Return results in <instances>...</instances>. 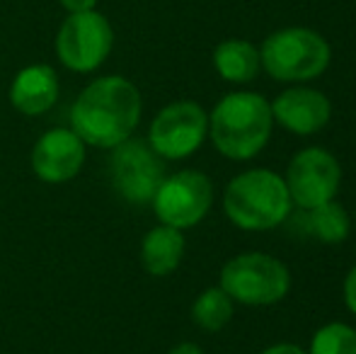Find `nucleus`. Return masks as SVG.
I'll use <instances>...</instances> for the list:
<instances>
[{
    "label": "nucleus",
    "mask_w": 356,
    "mask_h": 354,
    "mask_svg": "<svg viewBox=\"0 0 356 354\" xmlns=\"http://www.w3.org/2000/svg\"><path fill=\"white\" fill-rule=\"evenodd\" d=\"M310 354H356V330L344 323H330L315 332Z\"/></svg>",
    "instance_id": "18"
},
{
    "label": "nucleus",
    "mask_w": 356,
    "mask_h": 354,
    "mask_svg": "<svg viewBox=\"0 0 356 354\" xmlns=\"http://www.w3.org/2000/svg\"><path fill=\"white\" fill-rule=\"evenodd\" d=\"M141 119V95L122 76H104L80 92L71 109L73 131L83 143L114 148L131 138Z\"/></svg>",
    "instance_id": "1"
},
{
    "label": "nucleus",
    "mask_w": 356,
    "mask_h": 354,
    "mask_svg": "<svg viewBox=\"0 0 356 354\" xmlns=\"http://www.w3.org/2000/svg\"><path fill=\"white\" fill-rule=\"evenodd\" d=\"M259 63L277 81H313L330 66V44L313 29H282L262 44Z\"/></svg>",
    "instance_id": "4"
},
{
    "label": "nucleus",
    "mask_w": 356,
    "mask_h": 354,
    "mask_svg": "<svg viewBox=\"0 0 356 354\" xmlns=\"http://www.w3.org/2000/svg\"><path fill=\"white\" fill-rule=\"evenodd\" d=\"M10 99H13L17 112L29 114V117L49 112L58 99L56 71L51 66H44V63L22 68L13 81Z\"/></svg>",
    "instance_id": "13"
},
{
    "label": "nucleus",
    "mask_w": 356,
    "mask_h": 354,
    "mask_svg": "<svg viewBox=\"0 0 356 354\" xmlns=\"http://www.w3.org/2000/svg\"><path fill=\"white\" fill-rule=\"evenodd\" d=\"M298 221L305 233H310L323 243H342L349 236V216L334 202L305 209V214H300Z\"/></svg>",
    "instance_id": "16"
},
{
    "label": "nucleus",
    "mask_w": 356,
    "mask_h": 354,
    "mask_svg": "<svg viewBox=\"0 0 356 354\" xmlns=\"http://www.w3.org/2000/svg\"><path fill=\"white\" fill-rule=\"evenodd\" d=\"M342 170L332 153L323 148H305L296 153L286 175L291 202L300 209H313L325 202H332L339 189Z\"/></svg>",
    "instance_id": "10"
},
{
    "label": "nucleus",
    "mask_w": 356,
    "mask_h": 354,
    "mask_svg": "<svg viewBox=\"0 0 356 354\" xmlns=\"http://www.w3.org/2000/svg\"><path fill=\"white\" fill-rule=\"evenodd\" d=\"M262 354H305V352L296 345H274L269 350H264Z\"/></svg>",
    "instance_id": "21"
},
{
    "label": "nucleus",
    "mask_w": 356,
    "mask_h": 354,
    "mask_svg": "<svg viewBox=\"0 0 356 354\" xmlns=\"http://www.w3.org/2000/svg\"><path fill=\"white\" fill-rule=\"evenodd\" d=\"M291 274L277 257L264 252L238 255L220 272V289L233 301L248 306H269L289 293Z\"/></svg>",
    "instance_id": "5"
},
{
    "label": "nucleus",
    "mask_w": 356,
    "mask_h": 354,
    "mask_svg": "<svg viewBox=\"0 0 356 354\" xmlns=\"http://www.w3.org/2000/svg\"><path fill=\"white\" fill-rule=\"evenodd\" d=\"M209 119L207 112L192 99L172 102L153 119L148 134V143L160 158L177 161L187 158L202 146L207 136Z\"/></svg>",
    "instance_id": "8"
},
{
    "label": "nucleus",
    "mask_w": 356,
    "mask_h": 354,
    "mask_svg": "<svg viewBox=\"0 0 356 354\" xmlns=\"http://www.w3.org/2000/svg\"><path fill=\"white\" fill-rule=\"evenodd\" d=\"M109 172L114 189L131 204L153 202L160 182L165 179L160 156L141 138H127L124 143L114 146Z\"/></svg>",
    "instance_id": "9"
},
{
    "label": "nucleus",
    "mask_w": 356,
    "mask_h": 354,
    "mask_svg": "<svg viewBox=\"0 0 356 354\" xmlns=\"http://www.w3.org/2000/svg\"><path fill=\"white\" fill-rule=\"evenodd\" d=\"M168 354H204V352H202V347L192 345V342H182V345L172 347Z\"/></svg>",
    "instance_id": "22"
},
{
    "label": "nucleus",
    "mask_w": 356,
    "mask_h": 354,
    "mask_svg": "<svg viewBox=\"0 0 356 354\" xmlns=\"http://www.w3.org/2000/svg\"><path fill=\"white\" fill-rule=\"evenodd\" d=\"M184 255V238L179 228L172 226H158L143 238L141 246V262L145 272L153 277H165L175 272Z\"/></svg>",
    "instance_id": "14"
},
{
    "label": "nucleus",
    "mask_w": 356,
    "mask_h": 354,
    "mask_svg": "<svg viewBox=\"0 0 356 354\" xmlns=\"http://www.w3.org/2000/svg\"><path fill=\"white\" fill-rule=\"evenodd\" d=\"M330 99L310 88H291L279 95L272 104V117L289 131L308 136L330 122Z\"/></svg>",
    "instance_id": "12"
},
{
    "label": "nucleus",
    "mask_w": 356,
    "mask_h": 354,
    "mask_svg": "<svg viewBox=\"0 0 356 354\" xmlns=\"http://www.w3.org/2000/svg\"><path fill=\"white\" fill-rule=\"evenodd\" d=\"M114 44L109 19L97 10L71 13L56 34V56L75 73H90L102 66Z\"/></svg>",
    "instance_id": "6"
},
{
    "label": "nucleus",
    "mask_w": 356,
    "mask_h": 354,
    "mask_svg": "<svg viewBox=\"0 0 356 354\" xmlns=\"http://www.w3.org/2000/svg\"><path fill=\"white\" fill-rule=\"evenodd\" d=\"M85 161V143L73 129H54L37 141L32 168L44 182H68L80 172Z\"/></svg>",
    "instance_id": "11"
},
{
    "label": "nucleus",
    "mask_w": 356,
    "mask_h": 354,
    "mask_svg": "<svg viewBox=\"0 0 356 354\" xmlns=\"http://www.w3.org/2000/svg\"><path fill=\"white\" fill-rule=\"evenodd\" d=\"M272 104L257 92H230L209 119L213 146L233 161L257 156L272 134Z\"/></svg>",
    "instance_id": "2"
},
{
    "label": "nucleus",
    "mask_w": 356,
    "mask_h": 354,
    "mask_svg": "<svg viewBox=\"0 0 356 354\" xmlns=\"http://www.w3.org/2000/svg\"><path fill=\"white\" fill-rule=\"evenodd\" d=\"M192 318L202 330L216 332L233 318V298L223 289H207L202 296L194 301Z\"/></svg>",
    "instance_id": "17"
},
{
    "label": "nucleus",
    "mask_w": 356,
    "mask_h": 354,
    "mask_svg": "<svg viewBox=\"0 0 356 354\" xmlns=\"http://www.w3.org/2000/svg\"><path fill=\"white\" fill-rule=\"evenodd\" d=\"M68 13H85V10H95L97 0H58Z\"/></svg>",
    "instance_id": "20"
},
{
    "label": "nucleus",
    "mask_w": 356,
    "mask_h": 354,
    "mask_svg": "<svg viewBox=\"0 0 356 354\" xmlns=\"http://www.w3.org/2000/svg\"><path fill=\"white\" fill-rule=\"evenodd\" d=\"M216 71L223 81L248 83L259 73V51L250 42L243 39H228L220 42L213 51Z\"/></svg>",
    "instance_id": "15"
},
{
    "label": "nucleus",
    "mask_w": 356,
    "mask_h": 354,
    "mask_svg": "<svg viewBox=\"0 0 356 354\" xmlns=\"http://www.w3.org/2000/svg\"><path fill=\"white\" fill-rule=\"evenodd\" d=\"M344 301H347L349 311L356 316V267L344 279Z\"/></svg>",
    "instance_id": "19"
},
{
    "label": "nucleus",
    "mask_w": 356,
    "mask_h": 354,
    "mask_svg": "<svg viewBox=\"0 0 356 354\" xmlns=\"http://www.w3.org/2000/svg\"><path fill=\"white\" fill-rule=\"evenodd\" d=\"M211 179L204 172L182 170L160 182L158 192L153 197V209L165 226L182 231V228L197 226L211 209Z\"/></svg>",
    "instance_id": "7"
},
{
    "label": "nucleus",
    "mask_w": 356,
    "mask_h": 354,
    "mask_svg": "<svg viewBox=\"0 0 356 354\" xmlns=\"http://www.w3.org/2000/svg\"><path fill=\"white\" fill-rule=\"evenodd\" d=\"M291 194L284 177L272 170H248L228 184L223 209L245 231H269L291 214Z\"/></svg>",
    "instance_id": "3"
}]
</instances>
